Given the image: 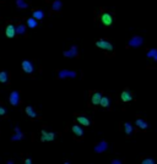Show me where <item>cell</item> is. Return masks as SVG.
Listing matches in <instances>:
<instances>
[{
    "mask_svg": "<svg viewBox=\"0 0 157 164\" xmlns=\"http://www.w3.org/2000/svg\"><path fill=\"white\" fill-rule=\"evenodd\" d=\"M33 17L38 21L43 20L44 19V11H42V10H35L33 11Z\"/></svg>",
    "mask_w": 157,
    "mask_h": 164,
    "instance_id": "cell-21",
    "label": "cell"
},
{
    "mask_svg": "<svg viewBox=\"0 0 157 164\" xmlns=\"http://www.w3.org/2000/svg\"><path fill=\"white\" fill-rule=\"evenodd\" d=\"M136 126L139 129H141V130H146L147 127H149V124L146 120H144V119H137L136 120Z\"/></svg>",
    "mask_w": 157,
    "mask_h": 164,
    "instance_id": "cell-18",
    "label": "cell"
},
{
    "mask_svg": "<svg viewBox=\"0 0 157 164\" xmlns=\"http://www.w3.org/2000/svg\"><path fill=\"white\" fill-rule=\"evenodd\" d=\"M21 66H22V70H23L25 74H32L35 71V66L30 60H23Z\"/></svg>",
    "mask_w": 157,
    "mask_h": 164,
    "instance_id": "cell-6",
    "label": "cell"
},
{
    "mask_svg": "<svg viewBox=\"0 0 157 164\" xmlns=\"http://www.w3.org/2000/svg\"><path fill=\"white\" fill-rule=\"evenodd\" d=\"M76 120H78L81 125H83V126H90V125H91L90 119H88L87 116H85V115H78V118H76Z\"/></svg>",
    "mask_w": 157,
    "mask_h": 164,
    "instance_id": "cell-16",
    "label": "cell"
},
{
    "mask_svg": "<svg viewBox=\"0 0 157 164\" xmlns=\"http://www.w3.org/2000/svg\"><path fill=\"white\" fill-rule=\"evenodd\" d=\"M58 77L60 80H64V79H75L76 77V72L75 71H70V70H59Z\"/></svg>",
    "mask_w": 157,
    "mask_h": 164,
    "instance_id": "cell-4",
    "label": "cell"
},
{
    "mask_svg": "<svg viewBox=\"0 0 157 164\" xmlns=\"http://www.w3.org/2000/svg\"><path fill=\"white\" fill-rule=\"evenodd\" d=\"M9 102L11 105H14V107H17L20 103V93L17 91H14V92H11L10 93V96H9Z\"/></svg>",
    "mask_w": 157,
    "mask_h": 164,
    "instance_id": "cell-7",
    "label": "cell"
},
{
    "mask_svg": "<svg viewBox=\"0 0 157 164\" xmlns=\"http://www.w3.org/2000/svg\"><path fill=\"white\" fill-rule=\"evenodd\" d=\"M5 34H6V37H9V38H14L15 34H16V27H15L14 25H7V27H6V30H5Z\"/></svg>",
    "mask_w": 157,
    "mask_h": 164,
    "instance_id": "cell-11",
    "label": "cell"
},
{
    "mask_svg": "<svg viewBox=\"0 0 157 164\" xmlns=\"http://www.w3.org/2000/svg\"><path fill=\"white\" fill-rule=\"evenodd\" d=\"M26 114H27L30 118H32V119H36V118L38 116L37 112H36V110H35V108H33V107H31V105H27V107H26Z\"/></svg>",
    "mask_w": 157,
    "mask_h": 164,
    "instance_id": "cell-14",
    "label": "cell"
},
{
    "mask_svg": "<svg viewBox=\"0 0 157 164\" xmlns=\"http://www.w3.org/2000/svg\"><path fill=\"white\" fill-rule=\"evenodd\" d=\"M71 130H73V132L75 134V136H76L78 139H81V137L83 136V130L81 129V126H78V125H74V126L71 127Z\"/></svg>",
    "mask_w": 157,
    "mask_h": 164,
    "instance_id": "cell-15",
    "label": "cell"
},
{
    "mask_svg": "<svg viewBox=\"0 0 157 164\" xmlns=\"http://www.w3.org/2000/svg\"><path fill=\"white\" fill-rule=\"evenodd\" d=\"M25 163L26 164H32V159H31V158H27V159L25 161Z\"/></svg>",
    "mask_w": 157,
    "mask_h": 164,
    "instance_id": "cell-30",
    "label": "cell"
},
{
    "mask_svg": "<svg viewBox=\"0 0 157 164\" xmlns=\"http://www.w3.org/2000/svg\"><path fill=\"white\" fill-rule=\"evenodd\" d=\"M120 98H121L123 102H130V101H133L134 96H133V93H131L129 89H125V91L120 94Z\"/></svg>",
    "mask_w": 157,
    "mask_h": 164,
    "instance_id": "cell-12",
    "label": "cell"
},
{
    "mask_svg": "<svg viewBox=\"0 0 157 164\" xmlns=\"http://www.w3.org/2000/svg\"><path fill=\"white\" fill-rule=\"evenodd\" d=\"M61 6H63L61 0H55V1L53 2V5H52V10L55 11V12H59V11L61 10Z\"/></svg>",
    "mask_w": 157,
    "mask_h": 164,
    "instance_id": "cell-19",
    "label": "cell"
},
{
    "mask_svg": "<svg viewBox=\"0 0 157 164\" xmlns=\"http://www.w3.org/2000/svg\"><path fill=\"white\" fill-rule=\"evenodd\" d=\"M16 5L19 9H27V6H28V4L25 0H16Z\"/></svg>",
    "mask_w": 157,
    "mask_h": 164,
    "instance_id": "cell-26",
    "label": "cell"
},
{
    "mask_svg": "<svg viewBox=\"0 0 157 164\" xmlns=\"http://www.w3.org/2000/svg\"><path fill=\"white\" fill-rule=\"evenodd\" d=\"M142 44H144V38L140 37V36H134V37H131L129 39V42H128V47L129 48H139Z\"/></svg>",
    "mask_w": 157,
    "mask_h": 164,
    "instance_id": "cell-3",
    "label": "cell"
},
{
    "mask_svg": "<svg viewBox=\"0 0 157 164\" xmlns=\"http://www.w3.org/2000/svg\"><path fill=\"white\" fill-rule=\"evenodd\" d=\"M141 163L142 164H155V159H152V158H145V159L141 161Z\"/></svg>",
    "mask_w": 157,
    "mask_h": 164,
    "instance_id": "cell-27",
    "label": "cell"
},
{
    "mask_svg": "<svg viewBox=\"0 0 157 164\" xmlns=\"http://www.w3.org/2000/svg\"><path fill=\"white\" fill-rule=\"evenodd\" d=\"M0 82L9 83V72L7 71H0Z\"/></svg>",
    "mask_w": 157,
    "mask_h": 164,
    "instance_id": "cell-20",
    "label": "cell"
},
{
    "mask_svg": "<svg viewBox=\"0 0 157 164\" xmlns=\"http://www.w3.org/2000/svg\"><path fill=\"white\" fill-rule=\"evenodd\" d=\"M96 45H97L99 49L104 50V52H111V53L114 52V47L108 41H106V39H98L96 42Z\"/></svg>",
    "mask_w": 157,
    "mask_h": 164,
    "instance_id": "cell-2",
    "label": "cell"
},
{
    "mask_svg": "<svg viewBox=\"0 0 157 164\" xmlns=\"http://www.w3.org/2000/svg\"><path fill=\"white\" fill-rule=\"evenodd\" d=\"M64 57H66V58H76V57H78V47L76 45H73L69 50H65L64 52Z\"/></svg>",
    "mask_w": 157,
    "mask_h": 164,
    "instance_id": "cell-9",
    "label": "cell"
},
{
    "mask_svg": "<svg viewBox=\"0 0 157 164\" xmlns=\"http://www.w3.org/2000/svg\"><path fill=\"white\" fill-rule=\"evenodd\" d=\"M121 163H123V162H121L120 159H113V161H112V164H121Z\"/></svg>",
    "mask_w": 157,
    "mask_h": 164,
    "instance_id": "cell-29",
    "label": "cell"
},
{
    "mask_svg": "<svg viewBox=\"0 0 157 164\" xmlns=\"http://www.w3.org/2000/svg\"><path fill=\"white\" fill-rule=\"evenodd\" d=\"M99 20H101V22H102L103 26L108 27V26H111V25L113 23V21H114V15H113L112 12H109V11H103V12L101 14Z\"/></svg>",
    "mask_w": 157,
    "mask_h": 164,
    "instance_id": "cell-1",
    "label": "cell"
},
{
    "mask_svg": "<svg viewBox=\"0 0 157 164\" xmlns=\"http://www.w3.org/2000/svg\"><path fill=\"white\" fill-rule=\"evenodd\" d=\"M146 57H147L149 59H152L154 62H157V49H155V48L150 49V50L147 52Z\"/></svg>",
    "mask_w": 157,
    "mask_h": 164,
    "instance_id": "cell-17",
    "label": "cell"
},
{
    "mask_svg": "<svg viewBox=\"0 0 157 164\" xmlns=\"http://www.w3.org/2000/svg\"><path fill=\"white\" fill-rule=\"evenodd\" d=\"M54 140H55V134L48 132V131H45V130L42 131L40 141H43V142H50V141H54Z\"/></svg>",
    "mask_w": 157,
    "mask_h": 164,
    "instance_id": "cell-5",
    "label": "cell"
},
{
    "mask_svg": "<svg viewBox=\"0 0 157 164\" xmlns=\"http://www.w3.org/2000/svg\"><path fill=\"white\" fill-rule=\"evenodd\" d=\"M102 97H103V96L101 94V92H93V93L91 94V98H90L91 105H99Z\"/></svg>",
    "mask_w": 157,
    "mask_h": 164,
    "instance_id": "cell-8",
    "label": "cell"
},
{
    "mask_svg": "<svg viewBox=\"0 0 157 164\" xmlns=\"http://www.w3.org/2000/svg\"><path fill=\"white\" fill-rule=\"evenodd\" d=\"M107 148H108V144L106 141H101L95 146V152L96 153H103L104 151H107Z\"/></svg>",
    "mask_w": 157,
    "mask_h": 164,
    "instance_id": "cell-10",
    "label": "cell"
},
{
    "mask_svg": "<svg viewBox=\"0 0 157 164\" xmlns=\"http://www.w3.org/2000/svg\"><path fill=\"white\" fill-rule=\"evenodd\" d=\"M27 25H28L30 28H36L38 26V22H37V20L35 17H31V19L27 20Z\"/></svg>",
    "mask_w": 157,
    "mask_h": 164,
    "instance_id": "cell-25",
    "label": "cell"
},
{
    "mask_svg": "<svg viewBox=\"0 0 157 164\" xmlns=\"http://www.w3.org/2000/svg\"><path fill=\"white\" fill-rule=\"evenodd\" d=\"M99 105H102L103 108H109V105H111V99H109L108 97L103 96V97H102V99H101Z\"/></svg>",
    "mask_w": 157,
    "mask_h": 164,
    "instance_id": "cell-22",
    "label": "cell"
},
{
    "mask_svg": "<svg viewBox=\"0 0 157 164\" xmlns=\"http://www.w3.org/2000/svg\"><path fill=\"white\" fill-rule=\"evenodd\" d=\"M22 139H23V132L20 130L19 126H16L15 127V135L11 137V141H20Z\"/></svg>",
    "mask_w": 157,
    "mask_h": 164,
    "instance_id": "cell-13",
    "label": "cell"
},
{
    "mask_svg": "<svg viewBox=\"0 0 157 164\" xmlns=\"http://www.w3.org/2000/svg\"><path fill=\"white\" fill-rule=\"evenodd\" d=\"M5 114H6V109L0 105V115H5Z\"/></svg>",
    "mask_w": 157,
    "mask_h": 164,
    "instance_id": "cell-28",
    "label": "cell"
},
{
    "mask_svg": "<svg viewBox=\"0 0 157 164\" xmlns=\"http://www.w3.org/2000/svg\"><path fill=\"white\" fill-rule=\"evenodd\" d=\"M26 33V27H25V25L23 23H20L16 26V34H20V36H22V34H25Z\"/></svg>",
    "mask_w": 157,
    "mask_h": 164,
    "instance_id": "cell-24",
    "label": "cell"
},
{
    "mask_svg": "<svg viewBox=\"0 0 157 164\" xmlns=\"http://www.w3.org/2000/svg\"><path fill=\"white\" fill-rule=\"evenodd\" d=\"M123 127H124V131H125V134H126L128 136H130V135L133 134V125L130 123H125Z\"/></svg>",
    "mask_w": 157,
    "mask_h": 164,
    "instance_id": "cell-23",
    "label": "cell"
}]
</instances>
